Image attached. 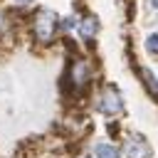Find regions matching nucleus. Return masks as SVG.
Returning <instances> with one entry per match:
<instances>
[{"instance_id": "nucleus-6", "label": "nucleus", "mask_w": 158, "mask_h": 158, "mask_svg": "<svg viewBox=\"0 0 158 158\" xmlns=\"http://www.w3.org/2000/svg\"><path fill=\"white\" fill-rule=\"evenodd\" d=\"M138 77H141V84H143L146 94H148L153 101H158V74H156L153 69H148V67H141V69H138Z\"/></svg>"}, {"instance_id": "nucleus-9", "label": "nucleus", "mask_w": 158, "mask_h": 158, "mask_svg": "<svg viewBox=\"0 0 158 158\" xmlns=\"http://www.w3.org/2000/svg\"><path fill=\"white\" fill-rule=\"evenodd\" d=\"M30 2H32V0H12V5H15V7H27Z\"/></svg>"}, {"instance_id": "nucleus-8", "label": "nucleus", "mask_w": 158, "mask_h": 158, "mask_svg": "<svg viewBox=\"0 0 158 158\" xmlns=\"http://www.w3.org/2000/svg\"><path fill=\"white\" fill-rule=\"evenodd\" d=\"M143 47H146V52H148L151 57H158V32H151V35H146V40H143Z\"/></svg>"}, {"instance_id": "nucleus-1", "label": "nucleus", "mask_w": 158, "mask_h": 158, "mask_svg": "<svg viewBox=\"0 0 158 158\" xmlns=\"http://www.w3.org/2000/svg\"><path fill=\"white\" fill-rule=\"evenodd\" d=\"M94 81V69H91V62L84 57V54H74L64 69V77H62V89L72 96H81Z\"/></svg>"}, {"instance_id": "nucleus-2", "label": "nucleus", "mask_w": 158, "mask_h": 158, "mask_svg": "<svg viewBox=\"0 0 158 158\" xmlns=\"http://www.w3.org/2000/svg\"><path fill=\"white\" fill-rule=\"evenodd\" d=\"M59 27H62V20H59L57 12L49 10V7H40V10H35V15L30 17V32H32V40H35L37 44H44V47L52 44V42L57 40Z\"/></svg>"}, {"instance_id": "nucleus-7", "label": "nucleus", "mask_w": 158, "mask_h": 158, "mask_svg": "<svg viewBox=\"0 0 158 158\" xmlns=\"http://www.w3.org/2000/svg\"><path fill=\"white\" fill-rule=\"evenodd\" d=\"M91 156L94 158H123V151L111 141H99V143H94Z\"/></svg>"}, {"instance_id": "nucleus-5", "label": "nucleus", "mask_w": 158, "mask_h": 158, "mask_svg": "<svg viewBox=\"0 0 158 158\" xmlns=\"http://www.w3.org/2000/svg\"><path fill=\"white\" fill-rule=\"evenodd\" d=\"M77 30H79V37L91 44L94 37H96V32H99V20H96V15H81Z\"/></svg>"}, {"instance_id": "nucleus-4", "label": "nucleus", "mask_w": 158, "mask_h": 158, "mask_svg": "<svg viewBox=\"0 0 158 158\" xmlns=\"http://www.w3.org/2000/svg\"><path fill=\"white\" fill-rule=\"evenodd\" d=\"M123 158H153V146L143 133H128L123 138Z\"/></svg>"}, {"instance_id": "nucleus-3", "label": "nucleus", "mask_w": 158, "mask_h": 158, "mask_svg": "<svg viewBox=\"0 0 158 158\" xmlns=\"http://www.w3.org/2000/svg\"><path fill=\"white\" fill-rule=\"evenodd\" d=\"M94 109H96L101 116H109V118L121 116L123 109H126L123 91H121L116 84H111V81L101 84V86L96 89V94H94Z\"/></svg>"}, {"instance_id": "nucleus-10", "label": "nucleus", "mask_w": 158, "mask_h": 158, "mask_svg": "<svg viewBox=\"0 0 158 158\" xmlns=\"http://www.w3.org/2000/svg\"><path fill=\"white\" fill-rule=\"evenodd\" d=\"M148 7L151 10H158V0H148Z\"/></svg>"}]
</instances>
